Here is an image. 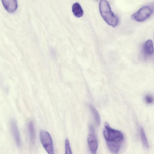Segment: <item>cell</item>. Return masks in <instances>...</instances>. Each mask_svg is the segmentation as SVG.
<instances>
[{
    "label": "cell",
    "instance_id": "10",
    "mask_svg": "<svg viewBox=\"0 0 154 154\" xmlns=\"http://www.w3.org/2000/svg\"><path fill=\"white\" fill-rule=\"evenodd\" d=\"M28 129L30 140L32 143H33L35 140V133L34 124L31 121L29 123Z\"/></svg>",
    "mask_w": 154,
    "mask_h": 154
},
{
    "label": "cell",
    "instance_id": "8",
    "mask_svg": "<svg viewBox=\"0 0 154 154\" xmlns=\"http://www.w3.org/2000/svg\"><path fill=\"white\" fill-rule=\"evenodd\" d=\"M143 51L145 54L148 55H151L154 53V49L152 41L151 40H148L145 43Z\"/></svg>",
    "mask_w": 154,
    "mask_h": 154
},
{
    "label": "cell",
    "instance_id": "13",
    "mask_svg": "<svg viewBox=\"0 0 154 154\" xmlns=\"http://www.w3.org/2000/svg\"><path fill=\"white\" fill-rule=\"evenodd\" d=\"M65 149L66 154H72L69 141L67 139L65 140Z\"/></svg>",
    "mask_w": 154,
    "mask_h": 154
},
{
    "label": "cell",
    "instance_id": "3",
    "mask_svg": "<svg viewBox=\"0 0 154 154\" xmlns=\"http://www.w3.org/2000/svg\"><path fill=\"white\" fill-rule=\"evenodd\" d=\"M40 139L45 149L48 154H54L53 141L50 134L42 130L40 132Z\"/></svg>",
    "mask_w": 154,
    "mask_h": 154
},
{
    "label": "cell",
    "instance_id": "1",
    "mask_svg": "<svg viewBox=\"0 0 154 154\" xmlns=\"http://www.w3.org/2000/svg\"><path fill=\"white\" fill-rule=\"evenodd\" d=\"M103 135L109 151L113 154H118L124 140L123 134L119 131L112 128L105 122Z\"/></svg>",
    "mask_w": 154,
    "mask_h": 154
},
{
    "label": "cell",
    "instance_id": "9",
    "mask_svg": "<svg viewBox=\"0 0 154 154\" xmlns=\"http://www.w3.org/2000/svg\"><path fill=\"white\" fill-rule=\"evenodd\" d=\"M72 10L74 16L77 17L82 16L83 11L80 5L77 2L74 3L72 7Z\"/></svg>",
    "mask_w": 154,
    "mask_h": 154
},
{
    "label": "cell",
    "instance_id": "2",
    "mask_svg": "<svg viewBox=\"0 0 154 154\" xmlns=\"http://www.w3.org/2000/svg\"><path fill=\"white\" fill-rule=\"evenodd\" d=\"M99 9L101 16L109 25L115 27L118 24V17L111 11L109 5L106 0H101L99 3Z\"/></svg>",
    "mask_w": 154,
    "mask_h": 154
},
{
    "label": "cell",
    "instance_id": "7",
    "mask_svg": "<svg viewBox=\"0 0 154 154\" xmlns=\"http://www.w3.org/2000/svg\"><path fill=\"white\" fill-rule=\"evenodd\" d=\"M2 3L5 9L10 12L15 11L17 8V1L15 0H2Z\"/></svg>",
    "mask_w": 154,
    "mask_h": 154
},
{
    "label": "cell",
    "instance_id": "11",
    "mask_svg": "<svg viewBox=\"0 0 154 154\" xmlns=\"http://www.w3.org/2000/svg\"><path fill=\"white\" fill-rule=\"evenodd\" d=\"M140 138L142 143L144 146L146 148L149 147V145L145 133L143 128L140 127Z\"/></svg>",
    "mask_w": 154,
    "mask_h": 154
},
{
    "label": "cell",
    "instance_id": "12",
    "mask_svg": "<svg viewBox=\"0 0 154 154\" xmlns=\"http://www.w3.org/2000/svg\"><path fill=\"white\" fill-rule=\"evenodd\" d=\"M90 108L94 116L97 124L98 125H99L100 124V120L99 114L97 110L92 106L90 105Z\"/></svg>",
    "mask_w": 154,
    "mask_h": 154
},
{
    "label": "cell",
    "instance_id": "6",
    "mask_svg": "<svg viewBox=\"0 0 154 154\" xmlns=\"http://www.w3.org/2000/svg\"><path fill=\"white\" fill-rule=\"evenodd\" d=\"M11 131L16 144L18 146L20 145V138L16 122L14 119L11 121Z\"/></svg>",
    "mask_w": 154,
    "mask_h": 154
},
{
    "label": "cell",
    "instance_id": "5",
    "mask_svg": "<svg viewBox=\"0 0 154 154\" xmlns=\"http://www.w3.org/2000/svg\"><path fill=\"white\" fill-rule=\"evenodd\" d=\"M87 142L90 151L92 154H96L98 148V142L94 128L89 127V132L87 137Z\"/></svg>",
    "mask_w": 154,
    "mask_h": 154
},
{
    "label": "cell",
    "instance_id": "4",
    "mask_svg": "<svg viewBox=\"0 0 154 154\" xmlns=\"http://www.w3.org/2000/svg\"><path fill=\"white\" fill-rule=\"evenodd\" d=\"M153 10L149 6H144L133 14L131 17L132 20L136 21L142 22L149 18Z\"/></svg>",
    "mask_w": 154,
    "mask_h": 154
},
{
    "label": "cell",
    "instance_id": "14",
    "mask_svg": "<svg viewBox=\"0 0 154 154\" xmlns=\"http://www.w3.org/2000/svg\"><path fill=\"white\" fill-rule=\"evenodd\" d=\"M146 102L148 104L152 103L154 101V98L153 96L150 95H147L145 97Z\"/></svg>",
    "mask_w": 154,
    "mask_h": 154
}]
</instances>
